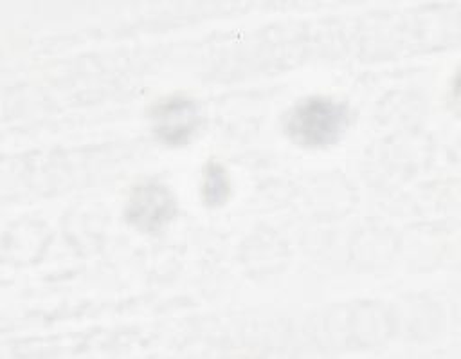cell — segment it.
Listing matches in <instances>:
<instances>
[{
    "label": "cell",
    "mask_w": 461,
    "mask_h": 359,
    "mask_svg": "<svg viewBox=\"0 0 461 359\" xmlns=\"http://www.w3.org/2000/svg\"><path fill=\"white\" fill-rule=\"evenodd\" d=\"M349 121L346 103L308 96L295 103L285 117V133L292 143L303 148H326L335 144Z\"/></svg>",
    "instance_id": "1"
},
{
    "label": "cell",
    "mask_w": 461,
    "mask_h": 359,
    "mask_svg": "<svg viewBox=\"0 0 461 359\" xmlns=\"http://www.w3.org/2000/svg\"><path fill=\"white\" fill-rule=\"evenodd\" d=\"M178 204L173 191L157 180L137 184L124 206V220L144 235H160L175 220Z\"/></svg>",
    "instance_id": "2"
},
{
    "label": "cell",
    "mask_w": 461,
    "mask_h": 359,
    "mask_svg": "<svg viewBox=\"0 0 461 359\" xmlns=\"http://www.w3.org/2000/svg\"><path fill=\"white\" fill-rule=\"evenodd\" d=\"M153 135L167 146L187 144L202 126V112L194 99L173 94L157 101L149 110Z\"/></svg>",
    "instance_id": "3"
},
{
    "label": "cell",
    "mask_w": 461,
    "mask_h": 359,
    "mask_svg": "<svg viewBox=\"0 0 461 359\" xmlns=\"http://www.w3.org/2000/svg\"><path fill=\"white\" fill-rule=\"evenodd\" d=\"M230 197V180L221 162L211 159L205 168L202 198L207 207H221Z\"/></svg>",
    "instance_id": "4"
}]
</instances>
